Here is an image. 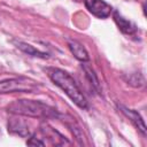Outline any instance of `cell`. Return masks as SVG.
I'll list each match as a JSON object with an SVG mask.
<instances>
[{"mask_svg": "<svg viewBox=\"0 0 147 147\" xmlns=\"http://www.w3.org/2000/svg\"><path fill=\"white\" fill-rule=\"evenodd\" d=\"M8 113L16 116H25L32 118L48 119V118H57L59 111L56 108L44 103L41 101L28 100V99H18L10 102L7 107Z\"/></svg>", "mask_w": 147, "mask_h": 147, "instance_id": "6da1fadb", "label": "cell"}, {"mask_svg": "<svg viewBox=\"0 0 147 147\" xmlns=\"http://www.w3.org/2000/svg\"><path fill=\"white\" fill-rule=\"evenodd\" d=\"M118 109L131 121V123L136 126V129L145 137L146 136V125H145V122H144V119H142V117L140 116V114L137 111V110H134V109H130V108H127V107H125V106H123V105H118Z\"/></svg>", "mask_w": 147, "mask_h": 147, "instance_id": "5b68a950", "label": "cell"}, {"mask_svg": "<svg viewBox=\"0 0 147 147\" xmlns=\"http://www.w3.org/2000/svg\"><path fill=\"white\" fill-rule=\"evenodd\" d=\"M114 21H115V23L117 24L118 29H119L123 33L129 34V36H133V34L137 32L136 25H134L131 21L124 18L118 11H115V13H114Z\"/></svg>", "mask_w": 147, "mask_h": 147, "instance_id": "9c48e42d", "label": "cell"}, {"mask_svg": "<svg viewBox=\"0 0 147 147\" xmlns=\"http://www.w3.org/2000/svg\"><path fill=\"white\" fill-rule=\"evenodd\" d=\"M26 144L30 146H44L45 142L42 140H40L39 138H36L34 136H30L29 139L26 140Z\"/></svg>", "mask_w": 147, "mask_h": 147, "instance_id": "4fadbf2b", "label": "cell"}, {"mask_svg": "<svg viewBox=\"0 0 147 147\" xmlns=\"http://www.w3.org/2000/svg\"><path fill=\"white\" fill-rule=\"evenodd\" d=\"M46 71L53 84L61 88L76 106L82 109H87V100L69 72L60 68H47Z\"/></svg>", "mask_w": 147, "mask_h": 147, "instance_id": "7a4b0ae2", "label": "cell"}, {"mask_svg": "<svg viewBox=\"0 0 147 147\" xmlns=\"http://www.w3.org/2000/svg\"><path fill=\"white\" fill-rule=\"evenodd\" d=\"M126 82H127V84L133 85L136 87L142 86L145 84V79H144L142 75H140V74H131L129 76V78L126 79Z\"/></svg>", "mask_w": 147, "mask_h": 147, "instance_id": "7c38bea8", "label": "cell"}, {"mask_svg": "<svg viewBox=\"0 0 147 147\" xmlns=\"http://www.w3.org/2000/svg\"><path fill=\"white\" fill-rule=\"evenodd\" d=\"M86 9L98 18H107L110 16L113 8L103 0H84Z\"/></svg>", "mask_w": 147, "mask_h": 147, "instance_id": "277c9868", "label": "cell"}, {"mask_svg": "<svg viewBox=\"0 0 147 147\" xmlns=\"http://www.w3.org/2000/svg\"><path fill=\"white\" fill-rule=\"evenodd\" d=\"M8 132H10L13 134H17L20 137H28L29 138L31 136L29 124L21 118H10L9 119Z\"/></svg>", "mask_w": 147, "mask_h": 147, "instance_id": "8992f818", "label": "cell"}, {"mask_svg": "<svg viewBox=\"0 0 147 147\" xmlns=\"http://www.w3.org/2000/svg\"><path fill=\"white\" fill-rule=\"evenodd\" d=\"M13 42H14V45H15L18 49H21L23 53H25V54H28V55H30V56L40 57V59H48V57H49L47 53L37 49L34 46H32V45H30V44H26V42L20 41V40H13Z\"/></svg>", "mask_w": 147, "mask_h": 147, "instance_id": "30bf717a", "label": "cell"}, {"mask_svg": "<svg viewBox=\"0 0 147 147\" xmlns=\"http://www.w3.org/2000/svg\"><path fill=\"white\" fill-rule=\"evenodd\" d=\"M82 68H83V70H84V72H85V76H86L88 83L91 84L92 88H94L98 93H100V91H101L100 82H99V79H98V77H96V75H95V72H94V70H93L91 67H88L87 64H83Z\"/></svg>", "mask_w": 147, "mask_h": 147, "instance_id": "8fae6325", "label": "cell"}, {"mask_svg": "<svg viewBox=\"0 0 147 147\" xmlns=\"http://www.w3.org/2000/svg\"><path fill=\"white\" fill-rule=\"evenodd\" d=\"M40 131H41L42 136L46 137V138H48L53 145H57V146H59V145L69 144L68 140H67V139H65L59 131H56L55 129H53V127H52L51 125H48L47 123L41 124V126H40Z\"/></svg>", "mask_w": 147, "mask_h": 147, "instance_id": "ba28073f", "label": "cell"}, {"mask_svg": "<svg viewBox=\"0 0 147 147\" xmlns=\"http://www.w3.org/2000/svg\"><path fill=\"white\" fill-rule=\"evenodd\" d=\"M67 45L71 52V54L80 62H86L88 61L90 56L88 53L86 51V48L83 46V44H80L78 40L76 39H71V38H67Z\"/></svg>", "mask_w": 147, "mask_h": 147, "instance_id": "52a82bcc", "label": "cell"}, {"mask_svg": "<svg viewBox=\"0 0 147 147\" xmlns=\"http://www.w3.org/2000/svg\"><path fill=\"white\" fill-rule=\"evenodd\" d=\"M40 87L38 82L28 78V77H15V78H7L0 82V94L7 93H32Z\"/></svg>", "mask_w": 147, "mask_h": 147, "instance_id": "3957f363", "label": "cell"}]
</instances>
